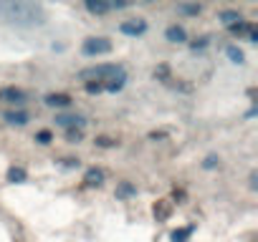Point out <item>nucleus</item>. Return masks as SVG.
I'll list each match as a JSON object with an SVG mask.
<instances>
[{
	"label": "nucleus",
	"instance_id": "f257e3e1",
	"mask_svg": "<svg viewBox=\"0 0 258 242\" xmlns=\"http://www.w3.org/2000/svg\"><path fill=\"white\" fill-rule=\"evenodd\" d=\"M0 18L16 28H36V26L46 23V11L38 3L8 0V3H0Z\"/></svg>",
	"mask_w": 258,
	"mask_h": 242
},
{
	"label": "nucleus",
	"instance_id": "f03ea898",
	"mask_svg": "<svg viewBox=\"0 0 258 242\" xmlns=\"http://www.w3.org/2000/svg\"><path fill=\"white\" fill-rule=\"evenodd\" d=\"M119 73H124V66H119V63H96V66L79 71V78L84 83H106Z\"/></svg>",
	"mask_w": 258,
	"mask_h": 242
},
{
	"label": "nucleus",
	"instance_id": "7ed1b4c3",
	"mask_svg": "<svg viewBox=\"0 0 258 242\" xmlns=\"http://www.w3.org/2000/svg\"><path fill=\"white\" fill-rule=\"evenodd\" d=\"M111 51H114V43H111L109 38H104V36H91V38H86V41L81 43V53H84L86 58L106 56V53H111Z\"/></svg>",
	"mask_w": 258,
	"mask_h": 242
},
{
	"label": "nucleus",
	"instance_id": "20e7f679",
	"mask_svg": "<svg viewBox=\"0 0 258 242\" xmlns=\"http://www.w3.org/2000/svg\"><path fill=\"white\" fill-rule=\"evenodd\" d=\"M0 101L8 103V106L21 108V106L28 101V93H26L23 88H18V86H3V88H0Z\"/></svg>",
	"mask_w": 258,
	"mask_h": 242
},
{
	"label": "nucleus",
	"instance_id": "39448f33",
	"mask_svg": "<svg viewBox=\"0 0 258 242\" xmlns=\"http://www.w3.org/2000/svg\"><path fill=\"white\" fill-rule=\"evenodd\" d=\"M147 21L145 18H129V21H121L119 23V33L121 36H129V38H140L147 33Z\"/></svg>",
	"mask_w": 258,
	"mask_h": 242
},
{
	"label": "nucleus",
	"instance_id": "423d86ee",
	"mask_svg": "<svg viewBox=\"0 0 258 242\" xmlns=\"http://www.w3.org/2000/svg\"><path fill=\"white\" fill-rule=\"evenodd\" d=\"M56 127H61L63 132H71V129H86V116L81 113H56Z\"/></svg>",
	"mask_w": 258,
	"mask_h": 242
},
{
	"label": "nucleus",
	"instance_id": "0eeeda50",
	"mask_svg": "<svg viewBox=\"0 0 258 242\" xmlns=\"http://www.w3.org/2000/svg\"><path fill=\"white\" fill-rule=\"evenodd\" d=\"M3 121H6V124H11V127H26L28 121H31V116L23 108H11V111L3 113Z\"/></svg>",
	"mask_w": 258,
	"mask_h": 242
},
{
	"label": "nucleus",
	"instance_id": "6e6552de",
	"mask_svg": "<svg viewBox=\"0 0 258 242\" xmlns=\"http://www.w3.org/2000/svg\"><path fill=\"white\" fill-rule=\"evenodd\" d=\"M43 103H46L48 108H69V106L74 103V98H71L69 93H48V96L43 98Z\"/></svg>",
	"mask_w": 258,
	"mask_h": 242
},
{
	"label": "nucleus",
	"instance_id": "1a4fd4ad",
	"mask_svg": "<svg viewBox=\"0 0 258 242\" xmlns=\"http://www.w3.org/2000/svg\"><path fill=\"white\" fill-rule=\"evenodd\" d=\"M165 41H170V43H187V31H185L182 26L172 23V26H167V31H165Z\"/></svg>",
	"mask_w": 258,
	"mask_h": 242
},
{
	"label": "nucleus",
	"instance_id": "9d476101",
	"mask_svg": "<svg viewBox=\"0 0 258 242\" xmlns=\"http://www.w3.org/2000/svg\"><path fill=\"white\" fill-rule=\"evenodd\" d=\"M84 8L91 16H106V13H111V3H106V0H86Z\"/></svg>",
	"mask_w": 258,
	"mask_h": 242
},
{
	"label": "nucleus",
	"instance_id": "9b49d317",
	"mask_svg": "<svg viewBox=\"0 0 258 242\" xmlns=\"http://www.w3.org/2000/svg\"><path fill=\"white\" fill-rule=\"evenodd\" d=\"M124 86H126V71L119 73V76H114L111 81H106V83H104V91H106V93H119Z\"/></svg>",
	"mask_w": 258,
	"mask_h": 242
},
{
	"label": "nucleus",
	"instance_id": "f8f14e48",
	"mask_svg": "<svg viewBox=\"0 0 258 242\" xmlns=\"http://www.w3.org/2000/svg\"><path fill=\"white\" fill-rule=\"evenodd\" d=\"M84 182H86V187H101V184H104V172L96 169V167H91V169L84 174Z\"/></svg>",
	"mask_w": 258,
	"mask_h": 242
},
{
	"label": "nucleus",
	"instance_id": "ddd939ff",
	"mask_svg": "<svg viewBox=\"0 0 258 242\" xmlns=\"http://www.w3.org/2000/svg\"><path fill=\"white\" fill-rule=\"evenodd\" d=\"M114 194H116V199H129V197H135V194H137V187H135L132 182H119Z\"/></svg>",
	"mask_w": 258,
	"mask_h": 242
},
{
	"label": "nucleus",
	"instance_id": "4468645a",
	"mask_svg": "<svg viewBox=\"0 0 258 242\" xmlns=\"http://www.w3.org/2000/svg\"><path fill=\"white\" fill-rule=\"evenodd\" d=\"M177 13L187 16V18H195V16L203 13V6L200 3H177Z\"/></svg>",
	"mask_w": 258,
	"mask_h": 242
},
{
	"label": "nucleus",
	"instance_id": "2eb2a0df",
	"mask_svg": "<svg viewBox=\"0 0 258 242\" xmlns=\"http://www.w3.org/2000/svg\"><path fill=\"white\" fill-rule=\"evenodd\" d=\"M218 18H220V23H223L225 28H230V26H235L238 21H243V16H240L238 11H220Z\"/></svg>",
	"mask_w": 258,
	"mask_h": 242
},
{
	"label": "nucleus",
	"instance_id": "dca6fc26",
	"mask_svg": "<svg viewBox=\"0 0 258 242\" xmlns=\"http://www.w3.org/2000/svg\"><path fill=\"white\" fill-rule=\"evenodd\" d=\"M225 56H228V61H230V63H235V66L245 63V53H243L238 46H228V48H225Z\"/></svg>",
	"mask_w": 258,
	"mask_h": 242
},
{
	"label": "nucleus",
	"instance_id": "f3484780",
	"mask_svg": "<svg viewBox=\"0 0 258 242\" xmlns=\"http://www.w3.org/2000/svg\"><path fill=\"white\" fill-rule=\"evenodd\" d=\"M250 28H253V26H250V21H245V18H243V21H238V23H235V26H230V28H228V31H230V33H233V36H238V38H245V36H248V31H250Z\"/></svg>",
	"mask_w": 258,
	"mask_h": 242
},
{
	"label": "nucleus",
	"instance_id": "a211bd4d",
	"mask_svg": "<svg viewBox=\"0 0 258 242\" xmlns=\"http://www.w3.org/2000/svg\"><path fill=\"white\" fill-rule=\"evenodd\" d=\"M26 179H28V172H26L23 167H11V169H8V182L21 184V182H26Z\"/></svg>",
	"mask_w": 258,
	"mask_h": 242
},
{
	"label": "nucleus",
	"instance_id": "6ab92c4d",
	"mask_svg": "<svg viewBox=\"0 0 258 242\" xmlns=\"http://www.w3.org/2000/svg\"><path fill=\"white\" fill-rule=\"evenodd\" d=\"M220 167V157L218 154H208L205 159H203V169L205 172H213V169H218Z\"/></svg>",
	"mask_w": 258,
	"mask_h": 242
},
{
	"label": "nucleus",
	"instance_id": "aec40b11",
	"mask_svg": "<svg viewBox=\"0 0 258 242\" xmlns=\"http://www.w3.org/2000/svg\"><path fill=\"white\" fill-rule=\"evenodd\" d=\"M190 234H192V227H180L172 232V242H187Z\"/></svg>",
	"mask_w": 258,
	"mask_h": 242
},
{
	"label": "nucleus",
	"instance_id": "412c9836",
	"mask_svg": "<svg viewBox=\"0 0 258 242\" xmlns=\"http://www.w3.org/2000/svg\"><path fill=\"white\" fill-rule=\"evenodd\" d=\"M66 142H69V144H81V142H84V129H71V132H66Z\"/></svg>",
	"mask_w": 258,
	"mask_h": 242
},
{
	"label": "nucleus",
	"instance_id": "4be33fe9",
	"mask_svg": "<svg viewBox=\"0 0 258 242\" xmlns=\"http://www.w3.org/2000/svg\"><path fill=\"white\" fill-rule=\"evenodd\" d=\"M208 46H210V38H208V36H200V38L190 41V48H192V51H205Z\"/></svg>",
	"mask_w": 258,
	"mask_h": 242
},
{
	"label": "nucleus",
	"instance_id": "5701e85b",
	"mask_svg": "<svg viewBox=\"0 0 258 242\" xmlns=\"http://www.w3.org/2000/svg\"><path fill=\"white\" fill-rule=\"evenodd\" d=\"M36 142L43 144V147H48V144L53 142V134H51L48 129H41V132H36Z\"/></svg>",
	"mask_w": 258,
	"mask_h": 242
},
{
	"label": "nucleus",
	"instance_id": "b1692460",
	"mask_svg": "<svg viewBox=\"0 0 258 242\" xmlns=\"http://www.w3.org/2000/svg\"><path fill=\"white\" fill-rule=\"evenodd\" d=\"M94 144L101 147V149H111V147H116V139H111V137H96Z\"/></svg>",
	"mask_w": 258,
	"mask_h": 242
},
{
	"label": "nucleus",
	"instance_id": "393cba45",
	"mask_svg": "<svg viewBox=\"0 0 258 242\" xmlns=\"http://www.w3.org/2000/svg\"><path fill=\"white\" fill-rule=\"evenodd\" d=\"M167 214H170V207L165 204V199H162V202H157V204H155V217H160V219H165Z\"/></svg>",
	"mask_w": 258,
	"mask_h": 242
},
{
	"label": "nucleus",
	"instance_id": "a878e982",
	"mask_svg": "<svg viewBox=\"0 0 258 242\" xmlns=\"http://www.w3.org/2000/svg\"><path fill=\"white\" fill-rule=\"evenodd\" d=\"M84 88H86V93H104V83H84Z\"/></svg>",
	"mask_w": 258,
	"mask_h": 242
},
{
	"label": "nucleus",
	"instance_id": "bb28decb",
	"mask_svg": "<svg viewBox=\"0 0 258 242\" xmlns=\"http://www.w3.org/2000/svg\"><path fill=\"white\" fill-rule=\"evenodd\" d=\"M61 164H63L66 169H79V167H81V162H79V159H74V157H66V159H61Z\"/></svg>",
	"mask_w": 258,
	"mask_h": 242
},
{
	"label": "nucleus",
	"instance_id": "cd10ccee",
	"mask_svg": "<svg viewBox=\"0 0 258 242\" xmlns=\"http://www.w3.org/2000/svg\"><path fill=\"white\" fill-rule=\"evenodd\" d=\"M245 41H248V43H258V33H255V28H250V31H248Z\"/></svg>",
	"mask_w": 258,
	"mask_h": 242
}]
</instances>
